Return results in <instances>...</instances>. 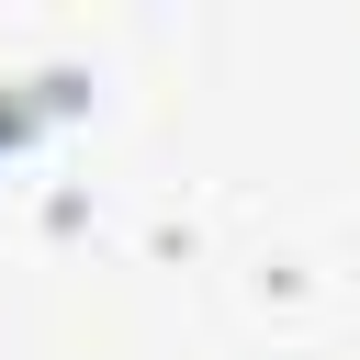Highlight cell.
<instances>
[{
	"mask_svg": "<svg viewBox=\"0 0 360 360\" xmlns=\"http://www.w3.org/2000/svg\"><path fill=\"white\" fill-rule=\"evenodd\" d=\"M22 124H34V112H22L11 90H0V146H22Z\"/></svg>",
	"mask_w": 360,
	"mask_h": 360,
	"instance_id": "1",
	"label": "cell"
}]
</instances>
